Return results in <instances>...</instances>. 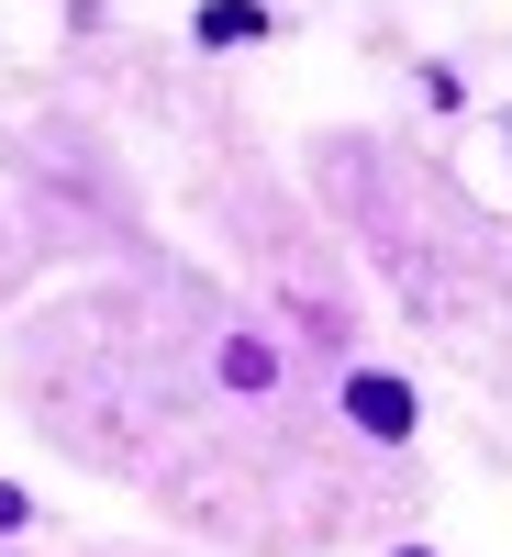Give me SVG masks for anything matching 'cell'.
<instances>
[{
	"instance_id": "obj_4",
	"label": "cell",
	"mask_w": 512,
	"mask_h": 557,
	"mask_svg": "<svg viewBox=\"0 0 512 557\" xmlns=\"http://www.w3.org/2000/svg\"><path fill=\"white\" fill-rule=\"evenodd\" d=\"M390 557H435V546H390Z\"/></svg>"
},
{
	"instance_id": "obj_1",
	"label": "cell",
	"mask_w": 512,
	"mask_h": 557,
	"mask_svg": "<svg viewBox=\"0 0 512 557\" xmlns=\"http://www.w3.org/2000/svg\"><path fill=\"white\" fill-rule=\"evenodd\" d=\"M346 412H357L367 435H390V446L412 435V391L390 380V368H357V380H346Z\"/></svg>"
},
{
	"instance_id": "obj_3",
	"label": "cell",
	"mask_w": 512,
	"mask_h": 557,
	"mask_svg": "<svg viewBox=\"0 0 512 557\" xmlns=\"http://www.w3.org/2000/svg\"><path fill=\"white\" fill-rule=\"evenodd\" d=\"M12 524H23V491H12V480H0V535H12Z\"/></svg>"
},
{
	"instance_id": "obj_2",
	"label": "cell",
	"mask_w": 512,
	"mask_h": 557,
	"mask_svg": "<svg viewBox=\"0 0 512 557\" xmlns=\"http://www.w3.org/2000/svg\"><path fill=\"white\" fill-rule=\"evenodd\" d=\"M190 34H201V45H257V34H267V12H257V0H201Z\"/></svg>"
}]
</instances>
